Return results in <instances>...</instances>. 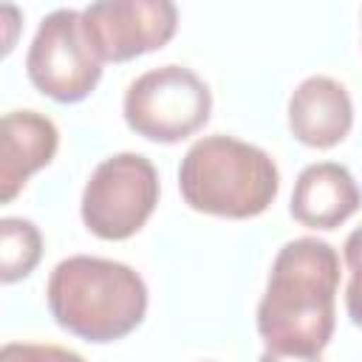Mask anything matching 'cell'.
<instances>
[{
	"label": "cell",
	"mask_w": 362,
	"mask_h": 362,
	"mask_svg": "<svg viewBox=\"0 0 362 362\" xmlns=\"http://www.w3.org/2000/svg\"><path fill=\"white\" fill-rule=\"evenodd\" d=\"M339 255L320 238L288 240L269 272L257 305V334L266 351L283 356H320L337 322Z\"/></svg>",
	"instance_id": "6da1fadb"
},
{
	"label": "cell",
	"mask_w": 362,
	"mask_h": 362,
	"mask_svg": "<svg viewBox=\"0 0 362 362\" xmlns=\"http://www.w3.org/2000/svg\"><path fill=\"white\" fill-rule=\"evenodd\" d=\"M45 300L51 317L85 342H116L136 331L147 314L141 274L119 260L74 255L54 266Z\"/></svg>",
	"instance_id": "7a4b0ae2"
},
{
	"label": "cell",
	"mask_w": 362,
	"mask_h": 362,
	"mask_svg": "<svg viewBox=\"0 0 362 362\" xmlns=\"http://www.w3.org/2000/svg\"><path fill=\"white\" fill-rule=\"evenodd\" d=\"M178 189L189 209L246 221L263 215L280 189L274 158L235 136L198 139L178 167Z\"/></svg>",
	"instance_id": "3957f363"
},
{
	"label": "cell",
	"mask_w": 362,
	"mask_h": 362,
	"mask_svg": "<svg viewBox=\"0 0 362 362\" xmlns=\"http://www.w3.org/2000/svg\"><path fill=\"white\" fill-rule=\"evenodd\" d=\"M122 113L136 136L158 144H175L209 122L212 90L184 65H161L144 71L127 85Z\"/></svg>",
	"instance_id": "277c9868"
},
{
	"label": "cell",
	"mask_w": 362,
	"mask_h": 362,
	"mask_svg": "<svg viewBox=\"0 0 362 362\" xmlns=\"http://www.w3.org/2000/svg\"><path fill=\"white\" fill-rule=\"evenodd\" d=\"M158 204V173L139 153H116L96 164L82 189V223L102 240L133 238Z\"/></svg>",
	"instance_id": "5b68a950"
},
{
	"label": "cell",
	"mask_w": 362,
	"mask_h": 362,
	"mask_svg": "<svg viewBox=\"0 0 362 362\" xmlns=\"http://www.w3.org/2000/svg\"><path fill=\"white\" fill-rule=\"evenodd\" d=\"M102 57L93 48L82 11L57 8L42 17L25 57L31 85L62 105L82 102L102 76Z\"/></svg>",
	"instance_id": "8992f818"
},
{
	"label": "cell",
	"mask_w": 362,
	"mask_h": 362,
	"mask_svg": "<svg viewBox=\"0 0 362 362\" xmlns=\"http://www.w3.org/2000/svg\"><path fill=\"white\" fill-rule=\"evenodd\" d=\"M82 20L102 62H127L175 37L178 8L170 0H107L82 8Z\"/></svg>",
	"instance_id": "52a82bcc"
},
{
	"label": "cell",
	"mask_w": 362,
	"mask_h": 362,
	"mask_svg": "<svg viewBox=\"0 0 362 362\" xmlns=\"http://www.w3.org/2000/svg\"><path fill=\"white\" fill-rule=\"evenodd\" d=\"M354 127V102L342 82L308 76L288 96V130L314 150L337 147Z\"/></svg>",
	"instance_id": "ba28073f"
},
{
	"label": "cell",
	"mask_w": 362,
	"mask_h": 362,
	"mask_svg": "<svg viewBox=\"0 0 362 362\" xmlns=\"http://www.w3.org/2000/svg\"><path fill=\"white\" fill-rule=\"evenodd\" d=\"M59 147L57 124L37 110H11L0 124V201L8 204L25 181L51 164Z\"/></svg>",
	"instance_id": "9c48e42d"
},
{
	"label": "cell",
	"mask_w": 362,
	"mask_h": 362,
	"mask_svg": "<svg viewBox=\"0 0 362 362\" xmlns=\"http://www.w3.org/2000/svg\"><path fill=\"white\" fill-rule=\"evenodd\" d=\"M362 206V189L337 161L308 164L291 189V218L308 229H337Z\"/></svg>",
	"instance_id": "30bf717a"
},
{
	"label": "cell",
	"mask_w": 362,
	"mask_h": 362,
	"mask_svg": "<svg viewBox=\"0 0 362 362\" xmlns=\"http://www.w3.org/2000/svg\"><path fill=\"white\" fill-rule=\"evenodd\" d=\"M42 257V235L25 218L0 221V280L17 283L28 277Z\"/></svg>",
	"instance_id": "8fae6325"
},
{
	"label": "cell",
	"mask_w": 362,
	"mask_h": 362,
	"mask_svg": "<svg viewBox=\"0 0 362 362\" xmlns=\"http://www.w3.org/2000/svg\"><path fill=\"white\" fill-rule=\"evenodd\" d=\"M0 362H85L76 351L42 342H6Z\"/></svg>",
	"instance_id": "7c38bea8"
},
{
	"label": "cell",
	"mask_w": 362,
	"mask_h": 362,
	"mask_svg": "<svg viewBox=\"0 0 362 362\" xmlns=\"http://www.w3.org/2000/svg\"><path fill=\"white\" fill-rule=\"evenodd\" d=\"M345 308H348V317L354 320V325L362 328V269L351 272V280L345 288Z\"/></svg>",
	"instance_id": "4fadbf2b"
},
{
	"label": "cell",
	"mask_w": 362,
	"mask_h": 362,
	"mask_svg": "<svg viewBox=\"0 0 362 362\" xmlns=\"http://www.w3.org/2000/svg\"><path fill=\"white\" fill-rule=\"evenodd\" d=\"M345 263L351 272H359L362 269V226H356L348 238H345Z\"/></svg>",
	"instance_id": "5bb4252c"
},
{
	"label": "cell",
	"mask_w": 362,
	"mask_h": 362,
	"mask_svg": "<svg viewBox=\"0 0 362 362\" xmlns=\"http://www.w3.org/2000/svg\"><path fill=\"white\" fill-rule=\"evenodd\" d=\"M0 14H3V23H8V40H6V45H3V54H8V51L14 48V37H11V31L17 28V23H14V20H17V8H14V6H3Z\"/></svg>",
	"instance_id": "9a60e30c"
},
{
	"label": "cell",
	"mask_w": 362,
	"mask_h": 362,
	"mask_svg": "<svg viewBox=\"0 0 362 362\" xmlns=\"http://www.w3.org/2000/svg\"><path fill=\"white\" fill-rule=\"evenodd\" d=\"M257 362H322L320 356H314V359H305V356H283V354H272V351H266Z\"/></svg>",
	"instance_id": "2e32d148"
}]
</instances>
